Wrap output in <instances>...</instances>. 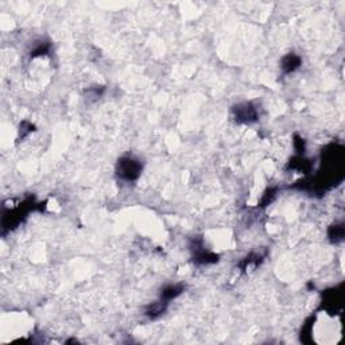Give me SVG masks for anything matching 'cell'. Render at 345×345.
<instances>
[{"mask_svg":"<svg viewBox=\"0 0 345 345\" xmlns=\"http://www.w3.org/2000/svg\"><path fill=\"white\" fill-rule=\"evenodd\" d=\"M168 306H169L168 302H165V301H162V299H159L158 302H154L151 303V305H148V306L146 308V310H144V314H146L148 318L155 319L166 312Z\"/></svg>","mask_w":345,"mask_h":345,"instance_id":"5","label":"cell"},{"mask_svg":"<svg viewBox=\"0 0 345 345\" xmlns=\"http://www.w3.org/2000/svg\"><path fill=\"white\" fill-rule=\"evenodd\" d=\"M183 290H185V286H182V285H169L162 290L161 299L169 303L172 299L177 298L178 295H181L183 293Z\"/></svg>","mask_w":345,"mask_h":345,"instance_id":"6","label":"cell"},{"mask_svg":"<svg viewBox=\"0 0 345 345\" xmlns=\"http://www.w3.org/2000/svg\"><path fill=\"white\" fill-rule=\"evenodd\" d=\"M274 197H275V192H274L272 189L267 190L266 193H264V196H263V199H261L260 206H267V205H270V202L274 200Z\"/></svg>","mask_w":345,"mask_h":345,"instance_id":"9","label":"cell"},{"mask_svg":"<svg viewBox=\"0 0 345 345\" xmlns=\"http://www.w3.org/2000/svg\"><path fill=\"white\" fill-rule=\"evenodd\" d=\"M142 172V163L132 157H121L116 165V174L123 181H135Z\"/></svg>","mask_w":345,"mask_h":345,"instance_id":"1","label":"cell"},{"mask_svg":"<svg viewBox=\"0 0 345 345\" xmlns=\"http://www.w3.org/2000/svg\"><path fill=\"white\" fill-rule=\"evenodd\" d=\"M50 50V43H39L31 52V57H38V56H46Z\"/></svg>","mask_w":345,"mask_h":345,"instance_id":"8","label":"cell"},{"mask_svg":"<svg viewBox=\"0 0 345 345\" xmlns=\"http://www.w3.org/2000/svg\"><path fill=\"white\" fill-rule=\"evenodd\" d=\"M233 119L241 124H251L258 120V111L251 103H241L232 108Z\"/></svg>","mask_w":345,"mask_h":345,"instance_id":"2","label":"cell"},{"mask_svg":"<svg viewBox=\"0 0 345 345\" xmlns=\"http://www.w3.org/2000/svg\"><path fill=\"white\" fill-rule=\"evenodd\" d=\"M329 237L330 240L335 241V243L343 240V237H344V227L341 224L332 225L329 228Z\"/></svg>","mask_w":345,"mask_h":345,"instance_id":"7","label":"cell"},{"mask_svg":"<svg viewBox=\"0 0 345 345\" xmlns=\"http://www.w3.org/2000/svg\"><path fill=\"white\" fill-rule=\"evenodd\" d=\"M192 251H193V261L197 264H212L219 260V257L216 254L205 250L202 239H193Z\"/></svg>","mask_w":345,"mask_h":345,"instance_id":"3","label":"cell"},{"mask_svg":"<svg viewBox=\"0 0 345 345\" xmlns=\"http://www.w3.org/2000/svg\"><path fill=\"white\" fill-rule=\"evenodd\" d=\"M301 58L294 54V53H288V56H285L282 58V62H281V68H282L283 73L285 74H290L295 72L297 69L301 66Z\"/></svg>","mask_w":345,"mask_h":345,"instance_id":"4","label":"cell"}]
</instances>
